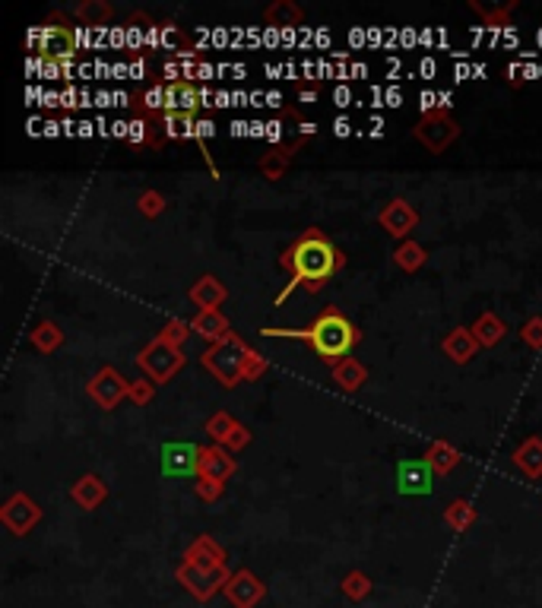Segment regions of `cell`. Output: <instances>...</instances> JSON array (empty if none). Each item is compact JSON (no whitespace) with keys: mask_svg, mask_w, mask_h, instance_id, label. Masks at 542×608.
<instances>
[{"mask_svg":"<svg viewBox=\"0 0 542 608\" xmlns=\"http://www.w3.org/2000/svg\"><path fill=\"white\" fill-rule=\"evenodd\" d=\"M280 267L289 273V282L273 298V304H282L292 295V288L298 286H305L308 292H321L330 276L342 267V254L336 251L333 241L324 234V228H308L280 254Z\"/></svg>","mask_w":542,"mask_h":608,"instance_id":"6da1fadb","label":"cell"},{"mask_svg":"<svg viewBox=\"0 0 542 608\" xmlns=\"http://www.w3.org/2000/svg\"><path fill=\"white\" fill-rule=\"evenodd\" d=\"M263 336H286V339H305L317 352V358L324 365H340L342 358H349V352L355 348V342L361 339V333L355 330L352 321L340 314L336 308H324L315 321L305 330H282V327H263Z\"/></svg>","mask_w":542,"mask_h":608,"instance_id":"7a4b0ae2","label":"cell"},{"mask_svg":"<svg viewBox=\"0 0 542 608\" xmlns=\"http://www.w3.org/2000/svg\"><path fill=\"white\" fill-rule=\"evenodd\" d=\"M248 355H251V348L244 346L238 336H232V339L209 346L207 352L200 355V365L216 377V381L222 383V387H235V383L244 381V365H248Z\"/></svg>","mask_w":542,"mask_h":608,"instance_id":"3957f363","label":"cell"},{"mask_svg":"<svg viewBox=\"0 0 542 608\" xmlns=\"http://www.w3.org/2000/svg\"><path fill=\"white\" fill-rule=\"evenodd\" d=\"M137 365H140V371L153 383H168L181 368H184V355H181L178 346H172V342H165L159 336V339L149 342V346L137 355Z\"/></svg>","mask_w":542,"mask_h":608,"instance_id":"277c9868","label":"cell"},{"mask_svg":"<svg viewBox=\"0 0 542 608\" xmlns=\"http://www.w3.org/2000/svg\"><path fill=\"white\" fill-rule=\"evenodd\" d=\"M415 137L429 153H444L454 140H460V124L450 118L448 108H435V111H425L415 120Z\"/></svg>","mask_w":542,"mask_h":608,"instance_id":"5b68a950","label":"cell"},{"mask_svg":"<svg viewBox=\"0 0 542 608\" xmlns=\"http://www.w3.org/2000/svg\"><path fill=\"white\" fill-rule=\"evenodd\" d=\"M178 580L184 583V586H188L191 593L197 595V599L207 602V599H213V593L226 589V583L232 580V574L226 570V564H222V568H197V564L181 561Z\"/></svg>","mask_w":542,"mask_h":608,"instance_id":"8992f818","label":"cell"},{"mask_svg":"<svg viewBox=\"0 0 542 608\" xmlns=\"http://www.w3.org/2000/svg\"><path fill=\"white\" fill-rule=\"evenodd\" d=\"M86 393H89V400H93L95 406L114 409L120 400H124V396H130V381H124V377H120L114 368H102L99 374L89 381Z\"/></svg>","mask_w":542,"mask_h":608,"instance_id":"52a82bcc","label":"cell"},{"mask_svg":"<svg viewBox=\"0 0 542 608\" xmlns=\"http://www.w3.org/2000/svg\"><path fill=\"white\" fill-rule=\"evenodd\" d=\"M226 599L232 602L235 608H254L263 602V595H267V586H263V580L257 574H251V570H238V574H232V580L226 583Z\"/></svg>","mask_w":542,"mask_h":608,"instance_id":"ba28073f","label":"cell"},{"mask_svg":"<svg viewBox=\"0 0 542 608\" xmlns=\"http://www.w3.org/2000/svg\"><path fill=\"white\" fill-rule=\"evenodd\" d=\"M29 41L39 45L45 57H70L76 51V35L67 26H51V22H45L39 32L29 35Z\"/></svg>","mask_w":542,"mask_h":608,"instance_id":"9c48e42d","label":"cell"},{"mask_svg":"<svg viewBox=\"0 0 542 608\" xmlns=\"http://www.w3.org/2000/svg\"><path fill=\"white\" fill-rule=\"evenodd\" d=\"M0 520H4V526H7L13 535H26L29 529H32L35 523L41 520V510L35 507L32 498L13 495L7 504H4V510H0Z\"/></svg>","mask_w":542,"mask_h":608,"instance_id":"30bf717a","label":"cell"},{"mask_svg":"<svg viewBox=\"0 0 542 608\" xmlns=\"http://www.w3.org/2000/svg\"><path fill=\"white\" fill-rule=\"evenodd\" d=\"M378 222H381V228H387V234L406 241V234L419 225V213L413 209V203H406L403 197H396V200H390L387 207L378 213Z\"/></svg>","mask_w":542,"mask_h":608,"instance_id":"8fae6325","label":"cell"},{"mask_svg":"<svg viewBox=\"0 0 542 608\" xmlns=\"http://www.w3.org/2000/svg\"><path fill=\"white\" fill-rule=\"evenodd\" d=\"M162 469L165 475H191L200 469V447L194 444H162Z\"/></svg>","mask_w":542,"mask_h":608,"instance_id":"7c38bea8","label":"cell"},{"mask_svg":"<svg viewBox=\"0 0 542 608\" xmlns=\"http://www.w3.org/2000/svg\"><path fill=\"white\" fill-rule=\"evenodd\" d=\"M396 479H400V495H429L435 489V469L429 463H400L396 469Z\"/></svg>","mask_w":542,"mask_h":608,"instance_id":"4fadbf2b","label":"cell"},{"mask_svg":"<svg viewBox=\"0 0 542 608\" xmlns=\"http://www.w3.org/2000/svg\"><path fill=\"white\" fill-rule=\"evenodd\" d=\"M207 431L209 437H213L219 447H228V450H241L244 444H248V428L244 425H238V421L232 419L228 412H216L213 419L207 421Z\"/></svg>","mask_w":542,"mask_h":608,"instance_id":"5bb4252c","label":"cell"},{"mask_svg":"<svg viewBox=\"0 0 542 608\" xmlns=\"http://www.w3.org/2000/svg\"><path fill=\"white\" fill-rule=\"evenodd\" d=\"M197 475L207 481H228L235 475V460H232V450L226 447H200V469H197Z\"/></svg>","mask_w":542,"mask_h":608,"instance_id":"9a60e30c","label":"cell"},{"mask_svg":"<svg viewBox=\"0 0 542 608\" xmlns=\"http://www.w3.org/2000/svg\"><path fill=\"white\" fill-rule=\"evenodd\" d=\"M191 301H194L200 311H219V304L226 301V286H222L216 276H200V279L191 286Z\"/></svg>","mask_w":542,"mask_h":608,"instance_id":"2e32d148","label":"cell"},{"mask_svg":"<svg viewBox=\"0 0 542 608\" xmlns=\"http://www.w3.org/2000/svg\"><path fill=\"white\" fill-rule=\"evenodd\" d=\"M191 330L194 333H200L203 339H209L216 346V342H226V339H232V327H228V321L226 317L219 314V311H200V314L191 321Z\"/></svg>","mask_w":542,"mask_h":608,"instance_id":"e0dca14e","label":"cell"},{"mask_svg":"<svg viewBox=\"0 0 542 608\" xmlns=\"http://www.w3.org/2000/svg\"><path fill=\"white\" fill-rule=\"evenodd\" d=\"M441 348H444V352H448V358H450V361H457V365H466V361L475 355V348H479V342H475L473 330L457 327V330H450V333L444 336Z\"/></svg>","mask_w":542,"mask_h":608,"instance_id":"ac0fdd59","label":"cell"},{"mask_svg":"<svg viewBox=\"0 0 542 608\" xmlns=\"http://www.w3.org/2000/svg\"><path fill=\"white\" fill-rule=\"evenodd\" d=\"M105 495H108V489L99 475H83L74 489H70V498H74L83 510H95L102 501H105Z\"/></svg>","mask_w":542,"mask_h":608,"instance_id":"d6986e66","label":"cell"},{"mask_svg":"<svg viewBox=\"0 0 542 608\" xmlns=\"http://www.w3.org/2000/svg\"><path fill=\"white\" fill-rule=\"evenodd\" d=\"M263 20H267V26L276 29H295L305 22V13H301V7H295L292 0H276V4L263 10Z\"/></svg>","mask_w":542,"mask_h":608,"instance_id":"ffe728a7","label":"cell"},{"mask_svg":"<svg viewBox=\"0 0 542 608\" xmlns=\"http://www.w3.org/2000/svg\"><path fill=\"white\" fill-rule=\"evenodd\" d=\"M222 549L213 539H197L188 551H184V561L197 564V568H222Z\"/></svg>","mask_w":542,"mask_h":608,"instance_id":"44dd1931","label":"cell"},{"mask_svg":"<svg viewBox=\"0 0 542 608\" xmlns=\"http://www.w3.org/2000/svg\"><path fill=\"white\" fill-rule=\"evenodd\" d=\"M301 149V140L298 143H292V146H280V149H273V153H267L261 159V172H263V178H270V181H280L282 174H286V168H289V162H292V155L298 153Z\"/></svg>","mask_w":542,"mask_h":608,"instance_id":"7402d4cb","label":"cell"},{"mask_svg":"<svg viewBox=\"0 0 542 608\" xmlns=\"http://www.w3.org/2000/svg\"><path fill=\"white\" fill-rule=\"evenodd\" d=\"M333 381L340 383L346 393H355L361 383L369 381V371H365V365H359L355 358H342L333 368Z\"/></svg>","mask_w":542,"mask_h":608,"instance_id":"603a6c76","label":"cell"},{"mask_svg":"<svg viewBox=\"0 0 542 608\" xmlns=\"http://www.w3.org/2000/svg\"><path fill=\"white\" fill-rule=\"evenodd\" d=\"M74 13H76V20H80L83 26L105 29L108 20L114 16V7H111V4H102V0H83V4L74 10Z\"/></svg>","mask_w":542,"mask_h":608,"instance_id":"cb8c5ba5","label":"cell"},{"mask_svg":"<svg viewBox=\"0 0 542 608\" xmlns=\"http://www.w3.org/2000/svg\"><path fill=\"white\" fill-rule=\"evenodd\" d=\"M514 463L529 475V479L542 475V441H539V437H529V441H523L520 447L514 450Z\"/></svg>","mask_w":542,"mask_h":608,"instance_id":"d4e9b609","label":"cell"},{"mask_svg":"<svg viewBox=\"0 0 542 608\" xmlns=\"http://www.w3.org/2000/svg\"><path fill=\"white\" fill-rule=\"evenodd\" d=\"M473 336H475V342L479 346H498L502 342V336H504V323L498 321L495 314H482L479 321L473 323Z\"/></svg>","mask_w":542,"mask_h":608,"instance_id":"484cf974","label":"cell"},{"mask_svg":"<svg viewBox=\"0 0 542 608\" xmlns=\"http://www.w3.org/2000/svg\"><path fill=\"white\" fill-rule=\"evenodd\" d=\"M425 463H429L435 472H450V469L460 463V454H457L450 444H444V441H435L429 447V454H425Z\"/></svg>","mask_w":542,"mask_h":608,"instance_id":"4316f807","label":"cell"},{"mask_svg":"<svg viewBox=\"0 0 542 608\" xmlns=\"http://www.w3.org/2000/svg\"><path fill=\"white\" fill-rule=\"evenodd\" d=\"M425 248L422 244H415V241H400V248L394 251V263L400 269H406V273H415V269L425 263Z\"/></svg>","mask_w":542,"mask_h":608,"instance_id":"83f0119b","label":"cell"},{"mask_svg":"<svg viewBox=\"0 0 542 608\" xmlns=\"http://www.w3.org/2000/svg\"><path fill=\"white\" fill-rule=\"evenodd\" d=\"M60 342H64V333L58 330V323H39V327L32 330V346L39 348V352L51 355Z\"/></svg>","mask_w":542,"mask_h":608,"instance_id":"f1b7e54d","label":"cell"},{"mask_svg":"<svg viewBox=\"0 0 542 608\" xmlns=\"http://www.w3.org/2000/svg\"><path fill=\"white\" fill-rule=\"evenodd\" d=\"M444 520H448V526L454 529V533H463V529H466L469 523L475 520V510L469 507L466 501H454L448 507V514H444Z\"/></svg>","mask_w":542,"mask_h":608,"instance_id":"f546056e","label":"cell"},{"mask_svg":"<svg viewBox=\"0 0 542 608\" xmlns=\"http://www.w3.org/2000/svg\"><path fill=\"white\" fill-rule=\"evenodd\" d=\"M342 593H346V599L361 602L371 593V580L365 574H359V570H352V574H346V580H342Z\"/></svg>","mask_w":542,"mask_h":608,"instance_id":"4dcf8cb0","label":"cell"},{"mask_svg":"<svg viewBox=\"0 0 542 608\" xmlns=\"http://www.w3.org/2000/svg\"><path fill=\"white\" fill-rule=\"evenodd\" d=\"M188 333H191V323H184V321H168V323H165V330H162V339L172 342V346H178V348H181V342L188 339Z\"/></svg>","mask_w":542,"mask_h":608,"instance_id":"1f68e13d","label":"cell"},{"mask_svg":"<svg viewBox=\"0 0 542 608\" xmlns=\"http://www.w3.org/2000/svg\"><path fill=\"white\" fill-rule=\"evenodd\" d=\"M162 209H165V197H162V194H155V190H147V194L140 197V213L143 216H149V219H153V216H159Z\"/></svg>","mask_w":542,"mask_h":608,"instance_id":"d6a6232c","label":"cell"},{"mask_svg":"<svg viewBox=\"0 0 542 608\" xmlns=\"http://www.w3.org/2000/svg\"><path fill=\"white\" fill-rule=\"evenodd\" d=\"M520 336H523V342H527V346L542 348V317H533V321L523 323Z\"/></svg>","mask_w":542,"mask_h":608,"instance_id":"836d02e7","label":"cell"},{"mask_svg":"<svg viewBox=\"0 0 542 608\" xmlns=\"http://www.w3.org/2000/svg\"><path fill=\"white\" fill-rule=\"evenodd\" d=\"M130 400H134L137 406H147V402L153 400V381H137V383H130Z\"/></svg>","mask_w":542,"mask_h":608,"instance_id":"e575fe53","label":"cell"},{"mask_svg":"<svg viewBox=\"0 0 542 608\" xmlns=\"http://www.w3.org/2000/svg\"><path fill=\"white\" fill-rule=\"evenodd\" d=\"M263 371H267V361H263V355L251 352L248 355V365H244V381H257Z\"/></svg>","mask_w":542,"mask_h":608,"instance_id":"d590c367","label":"cell"},{"mask_svg":"<svg viewBox=\"0 0 542 608\" xmlns=\"http://www.w3.org/2000/svg\"><path fill=\"white\" fill-rule=\"evenodd\" d=\"M473 10H475V13H482V16H489L492 26H498V20H502V16H508L511 10H514V4H504V7H485V4H473Z\"/></svg>","mask_w":542,"mask_h":608,"instance_id":"8d00e7d4","label":"cell"},{"mask_svg":"<svg viewBox=\"0 0 542 608\" xmlns=\"http://www.w3.org/2000/svg\"><path fill=\"white\" fill-rule=\"evenodd\" d=\"M128 140L130 143H147V124H143V120H130V124H128Z\"/></svg>","mask_w":542,"mask_h":608,"instance_id":"74e56055","label":"cell"},{"mask_svg":"<svg viewBox=\"0 0 542 608\" xmlns=\"http://www.w3.org/2000/svg\"><path fill=\"white\" fill-rule=\"evenodd\" d=\"M219 489H222L219 481H207V479H200V481H197V495H200V498H207V501H213V498L219 495Z\"/></svg>","mask_w":542,"mask_h":608,"instance_id":"f35d334b","label":"cell"},{"mask_svg":"<svg viewBox=\"0 0 542 608\" xmlns=\"http://www.w3.org/2000/svg\"><path fill=\"white\" fill-rule=\"evenodd\" d=\"M333 130H336V137H346V134H349V120H346V118H340V120H336V128H333Z\"/></svg>","mask_w":542,"mask_h":608,"instance_id":"ab89813d","label":"cell"},{"mask_svg":"<svg viewBox=\"0 0 542 608\" xmlns=\"http://www.w3.org/2000/svg\"><path fill=\"white\" fill-rule=\"evenodd\" d=\"M315 134V124H301V137H311Z\"/></svg>","mask_w":542,"mask_h":608,"instance_id":"60d3db41","label":"cell"}]
</instances>
